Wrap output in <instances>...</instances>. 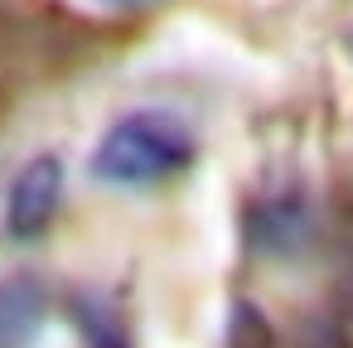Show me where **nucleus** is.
Segmentation results:
<instances>
[{"label":"nucleus","instance_id":"1","mask_svg":"<svg viewBox=\"0 0 353 348\" xmlns=\"http://www.w3.org/2000/svg\"><path fill=\"white\" fill-rule=\"evenodd\" d=\"M189 160H194V136L179 116L136 112V116H121L102 136V145L92 155V174L102 184L136 189V184H160V179L179 174Z\"/></svg>","mask_w":353,"mask_h":348},{"label":"nucleus","instance_id":"2","mask_svg":"<svg viewBox=\"0 0 353 348\" xmlns=\"http://www.w3.org/2000/svg\"><path fill=\"white\" fill-rule=\"evenodd\" d=\"M242 237L252 252L261 256H295L314 242V213L300 194H276V198H256L242 213Z\"/></svg>","mask_w":353,"mask_h":348},{"label":"nucleus","instance_id":"3","mask_svg":"<svg viewBox=\"0 0 353 348\" xmlns=\"http://www.w3.org/2000/svg\"><path fill=\"white\" fill-rule=\"evenodd\" d=\"M59 194H63V165H59L54 155L30 160V165L15 174V184H10V203H6V227H10V237H20V242L39 237V232L54 223V213H59Z\"/></svg>","mask_w":353,"mask_h":348},{"label":"nucleus","instance_id":"4","mask_svg":"<svg viewBox=\"0 0 353 348\" xmlns=\"http://www.w3.org/2000/svg\"><path fill=\"white\" fill-rule=\"evenodd\" d=\"M49 314V295L34 276L0 280V348H34Z\"/></svg>","mask_w":353,"mask_h":348},{"label":"nucleus","instance_id":"5","mask_svg":"<svg viewBox=\"0 0 353 348\" xmlns=\"http://www.w3.org/2000/svg\"><path fill=\"white\" fill-rule=\"evenodd\" d=\"M73 319L88 338V348H131V334H126V319L121 309L107 300V295H78L73 300Z\"/></svg>","mask_w":353,"mask_h":348},{"label":"nucleus","instance_id":"6","mask_svg":"<svg viewBox=\"0 0 353 348\" xmlns=\"http://www.w3.org/2000/svg\"><path fill=\"white\" fill-rule=\"evenodd\" d=\"M228 348H281L271 319L256 309V305H232V319H228Z\"/></svg>","mask_w":353,"mask_h":348},{"label":"nucleus","instance_id":"7","mask_svg":"<svg viewBox=\"0 0 353 348\" xmlns=\"http://www.w3.org/2000/svg\"><path fill=\"white\" fill-rule=\"evenodd\" d=\"M295 348H353V338H348V329H343L339 314L314 309V314H305L295 324Z\"/></svg>","mask_w":353,"mask_h":348},{"label":"nucleus","instance_id":"8","mask_svg":"<svg viewBox=\"0 0 353 348\" xmlns=\"http://www.w3.org/2000/svg\"><path fill=\"white\" fill-rule=\"evenodd\" d=\"M6 102H10V73H6V63H0V112H6Z\"/></svg>","mask_w":353,"mask_h":348},{"label":"nucleus","instance_id":"9","mask_svg":"<svg viewBox=\"0 0 353 348\" xmlns=\"http://www.w3.org/2000/svg\"><path fill=\"white\" fill-rule=\"evenodd\" d=\"M348 309H353V276H348Z\"/></svg>","mask_w":353,"mask_h":348},{"label":"nucleus","instance_id":"10","mask_svg":"<svg viewBox=\"0 0 353 348\" xmlns=\"http://www.w3.org/2000/svg\"><path fill=\"white\" fill-rule=\"evenodd\" d=\"M348 44H353V34H348Z\"/></svg>","mask_w":353,"mask_h":348}]
</instances>
